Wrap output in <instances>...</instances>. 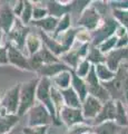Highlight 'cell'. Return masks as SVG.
I'll return each mask as SVG.
<instances>
[{"label": "cell", "mask_w": 128, "mask_h": 134, "mask_svg": "<svg viewBox=\"0 0 128 134\" xmlns=\"http://www.w3.org/2000/svg\"><path fill=\"white\" fill-rule=\"evenodd\" d=\"M39 81V78H35L27 83H23L20 86V105L18 110L19 116L23 115L28 110H31L35 106V97Z\"/></svg>", "instance_id": "cell-1"}, {"label": "cell", "mask_w": 128, "mask_h": 134, "mask_svg": "<svg viewBox=\"0 0 128 134\" xmlns=\"http://www.w3.org/2000/svg\"><path fill=\"white\" fill-rule=\"evenodd\" d=\"M51 87H50V79L48 77H42L39 81L38 84V87H37V93H36V97L38 98L41 104H44L48 110L49 113L51 114V116L53 117V121H55L56 124H59L57 122V117H56V108L55 105L52 103V99H51Z\"/></svg>", "instance_id": "cell-2"}, {"label": "cell", "mask_w": 128, "mask_h": 134, "mask_svg": "<svg viewBox=\"0 0 128 134\" xmlns=\"http://www.w3.org/2000/svg\"><path fill=\"white\" fill-rule=\"evenodd\" d=\"M53 121V117L47 111V107L44 104H38L29 111V126H40L48 125Z\"/></svg>", "instance_id": "cell-3"}, {"label": "cell", "mask_w": 128, "mask_h": 134, "mask_svg": "<svg viewBox=\"0 0 128 134\" xmlns=\"http://www.w3.org/2000/svg\"><path fill=\"white\" fill-rule=\"evenodd\" d=\"M126 72L124 69V67H121L118 70L117 75L115 76L109 82H105L104 83V87L107 90V92L113 96V97L117 98V99H121L123 98V94H124V81L126 77Z\"/></svg>", "instance_id": "cell-4"}, {"label": "cell", "mask_w": 128, "mask_h": 134, "mask_svg": "<svg viewBox=\"0 0 128 134\" xmlns=\"http://www.w3.org/2000/svg\"><path fill=\"white\" fill-rule=\"evenodd\" d=\"M20 105V85L12 87L6 93L1 102V106L8 114H15L18 112Z\"/></svg>", "instance_id": "cell-5"}, {"label": "cell", "mask_w": 128, "mask_h": 134, "mask_svg": "<svg viewBox=\"0 0 128 134\" xmlns=\"http://www.w3.org/2000/svg\"><path fill=\"white\" fill-rule=\"evenodd\" d=\"M53 63H59V59L46 47L41 48L38 53L29 58V64L32 70H38L42 65L53 64Z\"/></svg>", "instance_id": "cell-6"}, {"label": "cell", "mask_w": 128, "mask_h": 134, "mask_svg": "<svg viewBox=\"0 0 128 134\" xmlns=\"http://www.w3.org/2000/svg\"><path fill=\"white\" fill-rule=\"evenodd\" d=\"M7 49H8V58H9L10 64H12L14 66H17L21 69L32 70L29 64V59H27L16 46H14L11 43H8Z\"/></svg>", "instance_id": "cell-7"}, {"label": "cell", "mask_w": 128, "mask_h": 134, "mask_svg": "<svg viewBox=\"0 0 128 134\" xmlns=\"http://www.w3.org/2000/svg\"><path fill=\"white\" fill-rule=\"evenodd\" d=\"M60 116L63 122L66 125H68L69 127L84 122V114L80 111V108H71L68 106H64V108L60 112Z\"/></svg>", "instance_id": "cell-8"}, {"label": "cell", "mask_w": 128, "mask_h": 134, "mask_svg": "<svg viewBox=\"0 0 128 134\" xmlns=\"http://www.w3.org/2000/svg\"><path fill=\"white\" fill-rule=\"evenodd\" d=\"M14 29L10 30L9 32V36L10 38L12 39L17 45V48L18 49H22L25 47V43L27 40V37H28V31H29V28L25 27L23 24L20 21V20H16L15 25H14Z\"/></svg>", "instance_id": "cell-9"}, {"label": "cell", "mask_w": 128, "mask_h": 134, "mask_svg": "<svg viewBox=\"0 0 128 134\" xmlns=\"http://www.w3.org/2000/svg\"><path fill=\"white\" fill-rule=\"evenodd\" d=\"M101 108L102 106H101L100 100L93 95H89L84 100L82 114H84V117H87V119H94V117L96 119L97 115L100 113Z\"/></svg>", "instance_id": "cell-10"}, {"label": "cell", "mask_w": 128, "mask_h": 134, "mask_svg": "<svg viewBox=\"0 0 128 134\" xmlns=\"http://www.w3.org/2000/svg\"><path fill=\"white\" fill-rule=\"evenodd\" d=\"M15 21L14 9H11L7 2L0 5V29L6 32H10V29L12 25H15Z\"/></svg>", "instance_id": "cell-11"}, {"label": "cell", "mask_w": 128, "mask_h": 134, "mask_svg": "<svg viewBox=\"0 0 128 134\" xmlns=\"http://www.w3.org/2000/svg\"><path fill=\"white\" fill-rule=\"evenodd\" d=\"M99 19H100V17H99L98 11L95 9V7L92 6L84 10L81 17L78 20V24L86 27L87 29H94L97 27Z\"/></svg>", "instance_id": "cell-12"}, {"label": "cell", "mask_w": 128, "mask_h": 134, "mask_svg": "<svg viewBox=\"0 0 128 134\" xmlns=\"http://www.w3.org/2000/svg\"><path fill=\"white\" fill-rule=\"evenodd\" d=\"M18 121L19 115L8 114L1 107V110H0V134H7L18 123Z\"/></svg>", "instance_id": "cell-13"}, {"label": "cell", "mask_w": 128, "mask_h": 134, "mask_svg": "<svg viewBox=\"0 0 128 134\" xmlns=\"http://www.w3.org/2000/svg\"><path fill=\"white\" fill-rule=\"evenodd\" d=\"M115 117H116V104H114L113 100H108V102L105 103L100 113L95 119V123L101 124L106 121L109 122V120H114Z\"/></svg>", "instance_id": "cell-14"}, {"label": "cell", "mask_w": 128, "mask_h": 134, "mask_svg": "<svg viewBox=\"0 0 128 134\" xmlns=\"http://www.w3.org/2000/svg\"><path fill=\"white\" fill-rule=\"evenodd\" d=\"M105 23L106 24L99 29V30H97L96 35H95V38H94L95 45L100 44L104 39H106L108 36H110L117 27V24L114 19H107V21H105Z\"/></svg>", "instance_id": "cell-15"}, {"label": "cell", "mask_w": 128, "mask_h": 134, "mask_svg": "<svg viewBox=\"0 0 128 134\" xmlns=\"http://www.w3.org/2000/svg\"><path fill=\"white\" fill-rule=\"evenodd\" d=\"M65 70H69V68L66 65L61 64V63H53V64L42 65L37 72L42 77H49V76H57L58 74L65 72Z\"/></svg>", "instance_id": "cell-16"}, {"label": "cell", "mask_w": 128, "mask_h": 134, "mask_svg": "<svg viewBox=\"0 0 128 134\" xmlns=\"http://www.w3.org/2000/svg\"><path fill=\"white\" fill-rule=\"evenodd\" d=\"M60 92H61V94H63L64 102L66 104V106L71 107V108H80L81 99L72 87H69V88L60 91Z\"/></svg>", "instance_id": "cell-17"}, {"label": "cell", "mask_w": 128, "mask_h": 134, "mask_svg": "<svg viewBox=\"0 0 128 134\" xmlns=\"http://www.w3.org/2000/svg\"><path fill=\"white\" fill-rule=\"evenodd\" d=\"M88 48V45L85 44L80 49H75V50H70V52H67L66 54H64L61 56L60 59H63L64 62H66L68 65H71L74 67H76L78 65V62H79L80 57L82 55H85L86 50Z\"/></svg>", "instance_id": "cell-18"}, {"label": "cell", "mask_w": 128, "mask_h": 134, "mask_svg": "<svg viewBox=\"0 0 128 134\" xmlns=\"http://www.w3.org/2000/svg\"><path fill=\"white\" fill-rule=\"evenodd\" d=\"M127 53H128L127 49L120 48V49L115 50V52H111L109 54L108 57L106 58V60H107V66H108V68L111 70V72H115V70L118 68L119 63H120L123 58L127 55Z\"/></svg>", "instance_id": "cell-19"}, {"label": "cell", "mask_w": 128, "mask_h": 134, "mask_svg": "<svg viewBox=\"0 0 128 134\" xmlns=\"http://www.w3.org/2000/svg\"><path fill=\"white\" fill-rule=\"evenodd\" d=\"M71 81H72V85H74L72 88L76 91V93L78 95H79L81 100H85L86 97H87V92H88L86 83L82 81L79 76H77V74L72 73V72H71Z\"/></svg>", "instance_id": "cell-20"}, {"label": "cell", "mask_w": 128, "mask_h": 134, "mask_svg": "<svg viewBox=\"0 0 128 134\" xmlns=\"http://www.w3.org/2000/svg\"><path fill=\"white\" fill-rule=\"evenodd\" d=\"M48 14L50 15H55V16H65L69 14L70 9L72 8V5H69L66 6V5H60V2H57V1H49L48 2Z\"/></svg>", "instance_id": "cell-21"}, {"label": "cell", "mask_w": 128, "mask_h": 134, "mask_svg": "<svg viewBox=\"0 0 128 134\" xmlns=\"http://www.w3.org/2000/svg\"><path fill=\"white\" fill-rule=\"evenodd\" d=\"M40 35L42 37L44 41L46 43V45L48 46V49L53 54V55H60V54H64V53H67V50L61 44H58L55 39H51L46 35L44 34L42 31H40Z\"/></svg>", "instance_id": "cell-22"}, {"label": "cell", "mask_w": 128, "mask_h": 134, "mask_svg": "<svg viewBox=\"0 0 128 134\" xmlns=\"http://www.w3.org/2000/svg\"><path fill=\"white\" fill-rule=\"evenodd\" d=\"M58 19L56 17H46V18L41 19V20H35L34 24L35 26H38L44 30H47V31H52V30H56L57 26H58Z\"/></svg>", "instance_id": "cell-23"}, {"label": "cell", "mask_w": 128, "mask_h": 134, "mask_svg": "<svg viewBox=\"0 0 128 134\" xmlns=\"http://www.w3.org/2000/svg\"><path fill=\"white\" fill-rule=\"evenodd\" d=\"M70 79H71V75H70L69 70H65V72L58 74L57 76L53 77V83L57 85L58 88H60V91L67 90L69 88V84H70Z\"/></svg>", "instance_id": "cell-24"}, {"label": "cell", "mask_w": 128, "mask_h": 134, "mask_svg": "<svg viewBox=\"0 0 128 134\" xmlns=\"http://www.w3.org/2000/svg\"><path fill=\"white\" fill-rule=\"evenodd\" d=\"M26 44H27V48L29 50V54L31 56H34L35 54H37L40 50L41 41L38 38V36L34 35V34H29V35H28Z\"/></svg>", "instance_id": "cell-25"}, {"label": "cell", "mask_w": 128, "mask_h": 134, "mask_svg": "<svg viewBox=\"0 0 128 134\" xmlns=\"http://www.w3.org/2000/svg\"><path fill=\"white\" fill-rule=\"evenodd\" d=\"M51 99H52V103L55 105L56 108V112L57 113H60L61 110L64 108V97H63V94L61 92L56 88V87H51Z\"/></svg>", "instance_id": "cell-26"}, {"label": "cell", "mask_w": 128, "mask_h": 134, "mask_svg": "<svg viewBox=\"0 0 128 134\" xmlns=\"http://www.w3.org/2000/svg\"><path fill=\"white\" fill-rule=\"evenodd\" d=\"M96 72H97L98 78H100L101 81H105V82L111 81L115 76L114 72H111V70L108 68V66H106L104 64H98L96 66Z\"/></svg>", "instance_id": "cell-27"}, {"label": "cell", "mask_w": 128, "mask_h": 134, "mask_svg": "<svg viewBox=\"0 0 128 134\" xmlns=\"http://www.w3.org/2000/svg\"><path fill=\"white\" fill-rule=\"evenodd\" d=\"M117 130V125L109 121V122H104L99 124L96 127V134H116Z\"/></svg>", "instance_id": "cell-28"}, {"label": "cell", "mask_w": 128, "mask_h": 134, "mask_svg": "<svg viewBox=\"0 0 128 134\" xmlns=\"http://www.w3.org/2000/svg\"><path fill=\"white\" fill-rule=\"evenodd\" d=\"M77 31L78 30H76V29H68V30L65 32V35L63 36V43H61V45L66 48L67 52L74 43V39H75V37L77 35Z\"/></svg>", "instance_id": "cell-29"}, {"label": "cell", "mask_w": 128, "mask_h": 134, "mask_svg": "<svg viewBox=\"0 0 128 134\" xmlns=\"http://www.w3.org/2000/svg\"><path fill=\"white\" fill-rule=\"evenodd\" d=\"M87 60L89 62H93L95 63V64H100V63L102 62H105L106 60V57L102 56V54L100 52V49H97V48H95L93 47L92 49H90V52H89V55L87 57Z\"/></svg>", "instance_id": "cell-30"}, {"label": "cell", "mask_w": 128, "mask_h": 134, "mask_svg": "<svg viewBox=\"0 0 128 134\" xmlns=\"http://www.w3.org/2000/svg\"><path fill=\"white\" fill-rule=\"evenodd\" d=\"M116 120H117V123L120 125H126L128 123L125 110H124V106L120 100H118L116 103Z\"/></svg>", "instance_id": "cell-31"}, {"label": "cell", "mask_w": 128, "mask_h": 134, "mask_svg": "<svg viewBox=\"0 0 128 134\" xmlns=\"http://www.w3.org/2000/svg\"><path fill=\"white\" fill-rule=\"evenodd\" d=\"M32 14H34V7H32L31 2L25 1V8H23V11H22V15H21V20H22L23 25H26L30 21Z\"/></svg>", "instance_id": "cell-32"}, {"label": "cell", "mask_w": 128, "mask_h": 134, "mask_svg": "<svg viewBox=\"0 0 128 134\" xmlns=\"http://www.w3.org/2000/svg\"><path fill=\"white\" fill-rule=\"evenodd\" d=\"M69 26H70V16H69V14H67V15H65L63 18L60 19V21L58 23V26H57L56 30H55V37H57L60 32H63L66 29H68Z\"/></svg>", "instance_id": "cell-33"}, {"label": "cell", "mask_w": 128, "mask_h": 134, "mask_svg": "<svg viewBox=\"0 0 128 134\" xmlns=\"http://www.w3.org/2000/svg\"><path fill=\"white\" fill-rule=\"evenodd\" d=\"M90 68H92V66H90L89 62L86 59V60H82L79 66H78V69H77V76H79L80 78L81 77H86L87 75L89 74L90 72Z\"/></svg>", "instance_id": "cell-34"}, {"label": "cell", "mask_w": 128, "mask_h": 134, "mask_svg": "<svg viewBox=\"0 0 128 134\" xmlns=\"http://www.w3.org/2000/svg\"><path fill=\"white\" fill-rule=\"evenodd\" d=\"M47 125H40V126H27L23 129L25 134H46Z\"/></svg>", "instance_id": "cell-35"}, {"label": "cell", "mask_w": 128, "mask_h": 134, "mask_svg": "<svg viewBox=\"0 0 128 134\" xmlns=\"http://www.w3.org/2000/svg\"><path fill=\"white\" fill-rule=\"evenodd\" d=\"M117 44V36H113L109 39H107L105 43L100 44V52L105 53V52H109V50Z\"/></svg>", "instance_id": "cell-36"}, {"label": "cell", "mask_w": 128, "mask_h": 134, "mask_svg": "<svg viewBox=\"0 0 128 134\" xmlns=\"http://www.w3.org/2000/svg\"><path fill=\"white\" fill-rule=\"evenodd\" d=\"M114 16L120 20V23L128 29V11L127 10H115Z\"/></svg>", "instance_id": "cell-37"}, {"label": "cell", "mask_w": 128, "mask_h": 134, "mask_svg": "<svg viewBox=\"0 0 128 134\" xmlns=\"http://www.w3.org/2000/svg\"><path fill=\"white\" fill-rule=\"evenodd\" d=\"M87 131H89V126L84 124H76L74 126L69 127V131L67 134H84Z\"/></svg>", "instance_id": "cell-38"}, {"label": "cell", "mask_w": 128, "mask_h": 134, "mask_svg": "<svg viewBox=\"0 0 128 134\" xmlns=\"http://www.w3.org/2000/svg\"><path fill=\"white\" fill-rule=\"evenodd\" d=\"M48 14L47 9H44V8H39V7H35L34 8V14L32 17L35 18V20H41L44 18H46V15Z\"/></svg>", "instance_id": "cell-39"}, {"label": "cell", "mask_w": 128, "mask_h": 134, "mask_svg": "<svg viewBox=\"0 0 128 134\" xmlns=\"http://www.w3.org/2000/svg\"><path fill=\"white\" fill-rule=\"evenodd\" d=\"M9 58H8V49L7 47H0V65L8 64Z\"/></svg>", "instance_id": "cell-40"}, {"label": "cell", "mask_w": 128, "mask_h": 134, "mask_svg": "<svg viewBox=\"0 0 128 134\" xmlns=\"http://www.w3.org/2000/svg\"><path fill=\"white\" fill-rule=\"evenodd\" d=\"M23 8H25V1H18V2H16V6L14 8V14L17 15V16H21L22 15V11H23Z\"/></svg>", "instance_id": "cell-41"}, {"label": "cell", "mask_w": 128, "mask_h": 134, "mask_svg": "<svg viewBox=\"0 0 128 134\" xmlns=\"http://www.w3.org/2000/svg\"><path fill=\"white\" fill-rule=\"evenodd\" d=\"M76 37L80 41H87L89 40V34L86 31V30H81V31H77V35Z\"/></svg>", "instance_id": "cell-42"}, {"label": "cell", "mask_w": 128, "mask_h": 134, "mask_svg": "<svg viewBox=\"0 0 128 134\" xmlns=\"http://www.w3.org/2000/svg\"><path fill=\"white\" fill-rule=\"evenodd\" d=\"M124 94H125L126 98L128 100V73L126 74L125 81H124Z\"/></svg>", "instance_id": "cell-43"}, {"label": "cell", "mask_w": 128, "mask_h": 134, "mask_svg": "<svg viewBox=\"0 0 128 134\" xmlns=\"http://www.w3.org/2000/svg\"><path fill=\"white\" fill-rule=\"evenodd\" d=\"M120 41H118V44H117V46L118 47H121V46H125V45H127V43H128V40H127V37L125 36V37H121L120 39H119Z\"/></svg>", "instance_id": "cell-44"}, {"label": "cell", "mask_w": 128, "mask_h": 134, "mask_svg": "<svg viewBox=\"0 0 128 134\" xmlns=\"http://www.w3.org/2000/svg\"><path fill=\"white\" fill-rule=\"evenodd\" d=\"M8 134H25V133H23V129L20 130V129L18 127V129H15L14 131H11L10 133H8Z\"/></svg>", "instance_id": "cell-45"}, {"label": "cell", "mask_w": 128, "mask_h": 134, "mask_svg": "<svg viewBox=\"0 0 128 134\" xmlns=\"http://www.w3.org/2000/svg\"><path fill=\"white\" fill-rule=\"evenodd\" d=\"M116 7H119V8L128 7V1H126V2H120V3H119V5H116Z\"/></svg>", "instance_id": "cell-46"}, {"label": "cell", "mask_w": 128, "mask_h": 134, "mask_svg": "<svg viewBox=\"0 0 128 134\" xmlns=\"http://www.w3.org/2000/svg\"><path fill=\"white\" fill-rule=\"evenodd\" d=\"M0 44H1V29H0Z\"/></svg>", "instance_id": "cell-47"}]
</instances>
